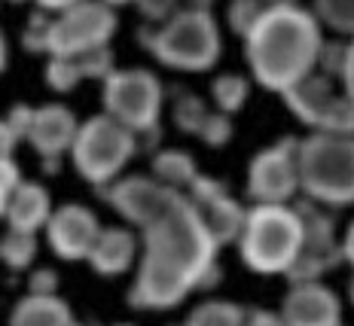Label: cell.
Instances as JSON below:
<instances>
[{
	"label": "cell",
	"mask_w": 354,
	"mask_h": 326,
	"mask_svg": "<svg viewBox=\"0 0 354 326\" xmlns=\"http://www.w3.org/2000/svg\"><path fill=\"white\" fill-rule=\"evenodd\" d=\"M187 198L196 204V211L202 213L205 226H208L211 238L217 241V247L230 241H239L241 229H245V220H248V207H241L235 198L226 192V186L214 177H205L198 174L196 183L189 186Z\"/></svg>",
	"instance_id": "cell-12"
},
{
	"label": "cell",
	"mask_w": 354,
	"mask_h": 326,
	"mask_svg": "<svg viewBox=\"0 0 354 326\" xmlns=\"http://www.w3.org/2000/svg\"><path fill=\"white\" fill-rule=\"evenodd\" d=\"M6 64H10V46H6V34L0 28V73L6 70Z\"/></svg>",
	"instance_id": "cell-42"
},
{
	"label": "cell",
	"mask_w": 354,
	"mask_h": 326,
	"mask_svg": "<svg viewBox=\"0 0 354 326\" xmlns=\"http://www.w3.org/2000/svg\"><path fill=\"white\" fill-rule=\"evenodd\" d=\"M141 43L156 55L159 64L180 73H205L220 61L223 37L211 12L180 10L165 25L141 28Z\"/></svg>",
	"instance_id": "cell-4"
},
{
	"label": "cell",
	"mask_w": 354,
	"mask_h": 326,
	"mask_svg": "<svg viewBox=\"0 0 354 326\" xmlns=\"http://www.w3.org/2000/svg\"><path fill=\"white\" fill-rule=\"evenodd\" d=\"M116 326H131V323H116Z\"/></svg>",
	"instance_id": "cell-48"
},
{
	"label": "cell",
	"mask_w": 354,
	"mask_h": 326,
	"mask_svg": "<svg viewBox=\"0 0 354 326\" xmlns=\"http://www.w3.org/2000/svg\"><path fill=\"white\" fill-rule=\"evenodd\" d=\"M266 6H299V0H263Z\"/></svg>",
	"instance_id": "cell-44"
},
{
	"label": "cell",
	"mask_w": 354,
	"mask_h": 326,
	"mask_svg": "<svg viewBox=\"0 0 354 326\" xmlns=\"http://www.w3.org/2000/svg\"><path fill=\"white\" fill-rule=\"evenodd\" d=\"M281 98L287 101L290 113L297 116L302 125L318 131L324 125V119H327L333 101L339 98V92H336V79H330V77H324L321 70H315L312 77H306L299 86H293L287 95H281Z\"/></svg>",
	"instance_id": "cell-17"
},
{
	"label": "cell",
	"mask_w": 354,
	"mask_h": 326,
	"mask_svg": "<svg viewBox=\"0 0 354 326\" xmlns=\"http://www.w3.org/2000/svg\"><path fill=\"white\" fill-rule=\"evenodd\" d=\"M55 287H58V275H55V271L40 269L31 278V287H28V293H34V296H55Z\"/></svg>",
	"instance_id": "cell-36"
},
{
	"label": "cell",
	"mask_w": 354,
	"mask_h": 326,
	"mask_svg": "<svg viewBox=\"0 0 354 326\" xmlns=\"http://www.w3.org/2000/svg\"><path fill=\"white\" fill-rule=\"evenodd\" d=\"M80 122L73 116V110L68 104H43L34 110V125L28 144L46 159H62L64 153H71L73 140H77Z\"/></svg>",
	"instance_id": "cell-15"
},
{
	"label": "cell",
	"mask_w": 354,
	"mask_h": 326,
	"mask_svg": "<svg viewBox=\"0 0 354 326\" xmlns=\"http://www.w3.org/2000/svg\"><path fill=\"white\" fill-rule=\"evenodd\" d=\"M138 253H141V244H138V235L131 232V229L104 226L86 262L92 265L101 278H116V275H125V271L135 265Z\"/></svg>",
	"instance_id": "cell-16"
},
{
	"label": "cell",
	"mask_w": 354,
	"mask_h": 326,
	"mask_svg": "<svg viewBox=\"0 0 354 326\" xmlns=\"http://www.w3.org/2000/svg\"><path fill=\"white\" fill-rule=\"evenodd\" d=\"M321 21L302 6H266L245 37V58L254 83L266 92L287 95L318 70L324 46Z\"/></svg>",
	"instance_id": "cell-2"
},
{
	"label": "cell",
	"mask_w": 354,
	"mask_h": 326,
	"mask_svg": "<svg viewBox=\"0 0 354 326\" xmlns=\"http://www.w3.org/2000/svg\"><path fill=\"white\" fill-rule=\"evenodd\" d=\"M208 116H211L208 104L198 98V95L177 92V98H174V125L183 131V135H196L198 137V131H202V125L208 122Z\"/></svg>",
	"instance_id": "cell-25"
},
{
	"label": "cell",
	"mask_w": 354,
	"mask_h": 326,
	"mask_svg": "<svg viewBox=\"0 0 354 326\" xmlns=\"http://www.w3.org/2000/svg\"><path fill=\"white\" fill-rule=\"evenodd\" d=\"M348 299H351V305H354V275H351V280H348Z\"/></svg>",
	"instance_id": "cell-46"
},
{
	"label": "cell",
	"mask_w": 354,
	"mask_h": 326,
	"mask_svg": "<svg viewBox=\"0 0 354 326\" xmlns=\"http://www.w3.org/2000/svg\"><path fill=\"white\" fill-rule=\"evenodd\" d=\"M281 317L287 326H339L342 323V302L321 280L293 284L290 293L284 296Z\"/></svg>",
	"instance_id": "cell-14"
},
{
	"label": "cell",
	"mask_w": 354,
	"mask_h": 326,
	"mask_svg": "<svg viewBox=\"0 0 354 326\" xmlns=\"http://www.w3.org/2000/svg\"><path fill=\"white\" fill-rule=\"evenodd\" d=\"M299 192V140L281 137L248 165V195L254 204H290Z\"/></svg>",
	"instance_id": "cell-9"
},
{
	"label": "cell",
	"mask_w": 354,
	"mask_h": 326,
	"mask_svg": "<svg viewBox=\"0 0 354 326\" xmlns=\"http://www.w3.org/2000/svg\"><path fill=\"white\" fill-rule=\"evenodd\" d=\"M339 326H342V323H339Z\"/></svg>",
	"instance_id": "cell-49"
},
{
	"label": "cell",
	"mask_w": 354,
	"mask_h": 326,
	"mask_svg": "<svg viewBox=\"0 0 354 326\" xmlns=\"http://www.w3.org/2000/svg\"><path fill=\"white\" fill-rule=\"evenodd\" d=\"M71 326H83V323H77V320H73V323H71Z\"/></svg>",
	"instance_id": "cell-47"
},
{
	"label": "cell",
	"mask_w": 354,
	"mask_h": 326,
	"mask_svg": "<svg viewBox=\"0 0 354 326\" xmlns=\"http://www.w3.org/2000/svg\"><path fill=\"white\" fill-rule=\"evenodd\" d=\"M217 250L196 204L177 195L156 223L141 229V265L129 290V305L141 311L180 305L193 290H202L205 275L217 265Z\"/></svg>",
	"instance_id": "cell-1"
},
{
	"label": "cell",
	"mask_w": 354,
	"mask_h": 326,
	"mask_svg": "<svg viewBox=\"0 0 354 326\" xmlns=\"http://www.w3.org/2000/svg\"><path fill=\"white\" fill-rule=\"evenodd\" d=\"M266 12L263 0H232L230 10H226V21H230V31L239 34L241 40L254 31V25L260 21V16Z\"/></svg>",
	"instance_id": "cell-27"
},
{
	"label": "cell",
	"mask_w": 354,
	"mask_h": 326,
	"mask_svg": "<svg viewBox=\"0 0 354 326\" xmlns=\"http://www.w3.org/2000/svg\"><path fill=\"white\" fill-rule=\"evenodd\" d=\"M34 110L37 107H28V104H12V110L6 113V122H10V128L19 135V140H28V135H31Z\"/></svg>",
	"instance_id": "cell-35"
},
{
	"label": "cell",
	"mask_w": 354,
	"mask_h": 326,
	"mask_svg": "<svg viewBox=\"0 0 354 326\" xmlns=\"http://www.w3.org/2000/svg\"><path fill=\"white\" fill-rule=\"evenodd\" d=\"M104 3H110V6H125V3H135V0H104Z\"/></svg>",
	"instance_id": "cell-45"
},
{
	"label": "cell",
	"mask_w": 354,
	"mask_h": 326,
	"mask_svg": "<svg viewBox=\"0 0 354 326\" xmlns=\"http://www.w3.org/2000/svg\"><path fill=\"white\" fill-rule=\"evenodd\" d=\"M248 98H250V83H248V77H241V73H220V77L211 83L214 107L226 116L239 113V110L248 104Z\"/></svg>",
	"instance_id": "cell-22"
},
{
	"label": "cell",
	"mask_w": 354,
	"mask_h": 326,
	"mask_svg": "<svg viewBox=\"0 0 354 326\" xmlns=\"http://www.w3.org/2000/svg\"><path fill=\"white\" fill-rule=\"evenodd\" d=\"M248 311L230 299H205L189 311L183 326H245Z\"/></svg>",
	"instance_id": "cell-21"
},
{
	"label": "cell",
	"mask_w": 354,
	"mask_h": 326,
	"mask_svg": "<svg viewBox=\"0 0 354 326\" xmlns=\"http://www.w3.org/2000/svg\"><path fill=\"white\" fill-rule=\"evenodd\" d=\"M37 6H40V10H46V12H64V10H71V6H77L80 0H34Z\"/></svg>",
	"instance_id": "cell-40"
},
{
	"label": "cell",
	"mask_w": 354,
	"mask_h": 326,
	"mask_svg": "<svg viewBox=\"0 0 354 326\" xmlns=\"http://www.w3.org/2000/svg\"><path fill=\"white\" fill-rule=\"evenodd\" d=\"M345 55H348V40H324L321 46V58H318V70L324 77L336 79L342 77V68H345Z\"/></svg>",
	"instance_id": "cell-30"
},
{
	"label": "cell",
	"mask_w": 354,
	"mask_h": 326,
	"mask_svg": "<svg viewBox=\"0 0 354 326\" xmlns=\"http://www.w3.org/2000/svg\"><path fill=\"white\" fill-rule=\"evenodd\" d=\"M120 19L116 10L104 0H80L77 6L53 16L49 31V55L80 58L95 49H104L113 40Z\"/></svg>",
	"instance_id": "cell-8"
},
{
	"label": "cell",
	"mask_w": 354,
	"mask_h": 326,
	"mask_svg": "<svg viewBox=\"0 0 354 326\" xmlns=\"http://www.w3.org/2000/svg\"><path fill=\"white\" fill-rule=\"evenodd\" d=\"M318 131H327V135H339V137H354V101L348 95H339L330 107L327 119Z\"/></svg>",
	"instance_id": "cell-28"
},
{
	"label": "cell",
	"mask_w": 354,
	"mask_h": 326,
	"mask_svg": "<svg viewBox=\"0 0 354 326\" xmlns=\"http://www.w3.org/2000/svg\"><path fill=\"white\" fill-rule=\"evenodd\" d=\"M101 104L104 113L122 122L138 137L159 131L162 104H165V88L153 70L144 68H125L116 70L101 83Z\"/></svg>",
	"instance_id": "cell-7"
},
{
	"label": "cell",
	"mask_w": 354,
	"mask_h": 326,
	"mask_svg": "<svg viewBox=\"0 0 354 326\" xmlns=\"http://www.w3.org/2000/svg\"><path fill=\"white\" fill-rule=\"evenodd\" d=\"M312 12L333 34L354 37V0H312Z\"/></svg>",
	"instance_id": "cell-23"
},
{
	"label": "cell",
	"mask_w": 354,
	"mask_h": 326,
	"mask_svg": "<svg viewBox=\"0 0 354 326\" xmlns=\"http://www.w3.org/2000/svg\"><path fill=\"white\" fill-rule=\"evenodd\" d=\"M297 211L302 213V223H306V244H302L297 265L287 271L290 287L321 280L324 271H330L336 262H342V241L336 238V223L327 213V207L306 198V202L297 204Z\"/></svg>",
	"instance_id": "cell-10"
},
{
	"label": "cell",
	"mask_w": 354,
	"mask_h": 326,
	"mask_svg": "<svg viewBox=\"0 0 354 326\" xmlns=\"http://www.w3.org/2000/svg\"><path fill=\"white\" fill-rule=\"evenodd\" d=\"M138 150H141V140L135 131H129L113 116L98 113L92 119L80 122L77 140L71 146V162L77 174L101 192L113 180H120L125 165L135 159Z\"/></svg>",
	"instance_id": "cell-6"
},
{
	"label": "cell",
	"mask_w": 354,
	"mask_h": 326,
	"mask_svg": "<svg viewBox=\"0 0 354 326\" xmlns=\"http://www.w3.org/2000/svg\"><path fill=\"white\" fill-rule=\"evenodd\" d=\"M153 177L159 183H165L168 189L187 195L198 177V168H196V159L187 150H159L153 153Z\"/></svg>",
	"instance_id": "cell-20"
},
{
	"label": "cell",
	"mask_w": 354,
	"mask_h": 326,
	"mask_svg": "<svg viewBox=\"0 0 354 326\" xmlns=\"http://www.w3.org/2000/svg\"><path fill=\"white\" fill-rule=\"evenodd\" d=\"M101 195L107 198V204L125 220V223L147 229L153 226L168 207L174 204L177 195L183 192L168 189L165 183H159L156 177H144V174H131L113 180L107 189H101Z\"/></svg>",
	"instance_id": "cell-11"
},
{
	"label": "cell",
	"mask_w": 354,
	"mask_h": 326,
	"mask_svg": "<svg viewBox=\"0 0 354 326\" xmlns=\"http://www.w3.org/2000/svg\"><path fill=\"white\" fill-rule=\"evenodd\" d=\"M299 192L321 207L354 204V137L312 131L299 140Z\"/></svg>",
	"instance_id": "cell-5"
},
{
	"label": "cell",
	"mask_w": 354,
	"mask_h": 326,
	"mask_svg": "<svg viewBox=\"0 0 354 326\" xmlns=\"http://www.w3.org/2000/svg\"><path fill=\"white\" fill-rule=\"evenodd\" d=\"M342 259L354 265V223L345 229V235H342Z\"/></svg>",
	"instance_id": "cell-41"
},
{
	"label": "cell",
	"mask_w": 354,
	"mask_h": 326,
	"mask_svg": "<svg viewBox=\"0 0 354 326\" xmlns=\"http://www.w3.org/2000/svg\"><path fill=\"white\" fill-rule=\"evenodd\" d=\"M138 12L150 21V25H165L171 16L183 10V0H135Z\"/></svg>",
	"instance_id": "cell-33"
},
{
	"label": "cell",
	"mask_w": 354,
	"mask_h": 326,
	"mask_svg": "<svg viewBox=\"0 0 354 326\" xmlns=\"http://www.w3.org/2000/svg\"><path fill=\"white\" fill-rule=\"evenodd\" d=\"M80 70H83L86 79H98V83H104L107 77H113L116 68H113V52H110V46L104 49H95L88 52V55H80Z\"/></svg>",
	"instance_id": "cell-31"
},
{
	"label": "cell",
	"mask_w": 354,
	"mask_h": 326,
	"mask_svg": "<svg viewBox=\"0 0 354 326\" xmlns=\"http://www.w3.org/2000/svg\"><path fill=\"white\" fill-rule=\"evenodd\" d=\"M71 323H73L71 305L64 299H58V296L28 293L10 314V326H71Z\"/></svg>",
	"instance_id": "cell-19"
},
{
	"label": "cell",
	"mask_w": 354,
	"mask_h": 326,
	"mask_svg": "<svg viewBox=\"0 0 354 326\" xmlns=\"http://www.w3.org/2000/svg\"><path fill=\"white\" fill-rule=\"evenodd\" d=\"M101 235V223L95 211L86 204H58L46 223V241L53 253L64 262H77V259H88L95 241Z\"/></svg>",
	"instance_id": "cell-13"
},
{
	"label": "cell",
	"mask_w": 354,
	"mask_h": 326,
	"mask_svg": "<svg viewBox=\"0 0 354 326\" xmlns=\"http://www.w3.org/2000/svg\"><path fill=\"white\" fill-rule=\"evenodd\" d=\"M83 70H80V61L77 58H49L46 64V86L55 88V92H73L80 83H83Z\"/></svg>",
	"instance_id": "cell-26"
},
{
	"label": "cell",
	"mask_w": 354,
	"mask_h": 326,
	"mask_svg": "<svg viewBox=\"0 0 354 326\" xmlns=\"http://www.w3.org/2000/svg\"><path fill=\"white\" fill-rule=\"evenodd\" d=\"M214 0H183V10H198V12H211Z\"/></svg>",
	"instance_id": "cell-43"
},
{
	"label": "cell",
	"mask_w": 354,
	"mask_h": 326,
	"mask_svg": "<svg viewBox=\"0 0 354 326\" xmlns=\"http://www.w3.org/2000/svg\"><path fill=\"white\" fill-rule=\"evenodd\" d=\"M49 217H53V195L46 192V186L21 180L10 202V211H6V226L16 232L37 235L40 229H46Z\"/></svg>",
	"instance_id": "cell-18"
},
{
	"label": "cell",
	"mask_w": 354,
	"mask_h": 326,
	"mask_svg": "<svg viewBox=\"0 0 354 326\" xmlns=\"http://www.w3.org/2000/svg\"><path fill=\"white\" fill-rule=\"evenodd\" d=\"M339 83H342V95H348L354 101V37L348 40V55H345V68H342Z\"/></svg>",
	"instance_id": "cell-38"
},
{
	"label": "cell",
	"mask_w": 354,
	"mask_h": 326,
	"mask_svg": "<svg viewBox=\"0 0 354 326\" xmlns=\"http://www.w3.org/2000/svg\"><path fill=\"white\" fill-rule=\"evenodd\" d=\"M198 140H202L205 146H226L232 140V119L226 113H220V110H211L208 122L202 125V131H198Z\"/></svg>",
	"instance_id": "cell-32"
},
{
	"label": "cell",
	"mask_w": 354,
	"mask_h": 326,
	"mask_svg": "<svg viewBox=\"0 0 354 326\" xmlns=\"http://www.w3.org/2000/svg\"><path fill=\"white\" fill-rule=\"evenodd\" d=\"M34 256H37V235L6 229V235L0 238V259H3V265H10L12 271H21L34 262Z\"/></svg>",
	"instance_id": "cell-24"
},
{
	"label": "cell",
	"mask_w": 354,
	"mask_h": 326,
	"mask_svg": "<svg viewBox=\"0 0 354 326\" xmlns=\"http://www.w3.org/2000/svg\"><path fill=\"white\" fill-rule=\"evenodd\" d=\"M16 144H19V135L10 128V122L0 119V159H12Z\"/></svg>",
	"instance_id": "cell-39"
},
{
	"label": "cell",
	"mask_w": 354,
	"mask_h": 326,
	"mask_svg": "<svg viewBox=\"0 0 354 326\" xmlns=\"http://www.w3.org/2000/svg\"><path fill=\"white\" fill-rule=\"evenodd\" d=\"M306 244V223L297 204H254L248 207L239 235L241 262L257 275H287L297 265Z\"/></svg>",
	"instance_id": "cell-3"
},
{
	"label": "cell",
	"mask_w": 354,
	"mask_h": 326,
	"mask_svg": "<svg viewBox=\"0 0 354 326\" xmlns=\"http://www.w3.org/2000/svg\"><path fill=\"white\" fill-rule=\"evenodd\" d=\"M245 326H287L284 317L278 314V311H266V308H254L248 311V320Z\"/></svg>",
	"instance_id": "cell-37"
},
{
	"label": "cell",
	"mask_w": 354,
	"mask_h": 326,
	"mask_svg": "<svg viewBox=\"0 0 354 326\" xmlns=\"http://www.w3.org/2000/svg\"><path fill=\"white\" fill-rule=\"evenodd\" d=\"M19 183H21L19 165L12 159H0V220L10 211V202H12V195H16Z\"/></svg>",
	"instance_id": "cell-34"
},
{
	"label": "cell",
	"mask_w": 354,
	"mask_h": 326,
	"mask_svg": "<svg viewBox=\"0 0 354 326\" xmlns=\"http://www.w3.org/2000/svg\"><path fill=\"white\" fill-rule=\"evenodd\" d=\"M49 31H53V12L46 10H37L31 19H28V28H25V49L31 52H49Z\"/></svg>",
	"instance_id": "cell-29"
}]
</instances>
